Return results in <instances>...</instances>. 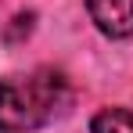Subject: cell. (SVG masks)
<instances>
[{
  "instance_id": "6da1fadb",
  "label": "cell",
  "mask_w": 133,
  "mask_h": 133,
  "mask_svg": "<svg viewBox=\"0 0 133 133\" xmlns=\"http://www.w3.org/2000/svg\"><path fill=\"white\" fill-rule=\"evenodd\" d=\"M72 87L58 68H32L29 76H11L0 83V133H32L65 115Z\"/></svg>"
},
{
  "instance_id": "7a4b0ae2",
  "label": "cell",
  "mask_w": 133,
  "mask_h": 133,
  "mask_svg": "<svg viewBox=\"0 0 133 133\" xmlns=\"http://www.w3.org/2000/svg\"><path fill=\"white\" fill-rule=\"evenodd\" d=\"M90 22L111 40L133 36V0H87Z\"/></svg>"
},
{
  "instance_id": "3957f363",
  "label": "cell",
  "mask_w": 133,
  "mask_h": 133,
  "mask_svg": "<svg viewBox=\"0 0 133 133\" xmlns=\"http://www.w3.org/2000/svg\"><path fill=\"white\" fill-rule=\"evenodd\" d=\"M90 133H133V108H104L90 119Z\"/></svg>"
}]
</instances>
